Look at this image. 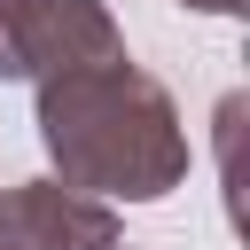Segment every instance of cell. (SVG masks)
<instances>
[{"mask_svg": "<svg viewBox=\"0 0 250 250\" xmlns=\"http://www.w3.org/2000/svg\"><path fill=\"white\" fill-rule=\"evenodd\" d=\"M109 55H125V31L102 0H0V78L47 86Z\"/></svg>", "mask_w": 250, "mask_h": 250, "instance_id": "cell-2", "label": "cell"}, {"mask_svg": "<svg viewBox=\"0 0 250 250\" xmlns=\"http://www.w3.org/2000/svg\"><path fill=\"white\" fill-rule=\"evenodd\" d=\"M180 8H203V16H242L250 0H180Z\"/></svg>", "mask_w": 250, "mask_h": 250, "instance_id": "cell-4", "label": "cell"}, {"mask_svg": "<svg viewBox=\"0 0 250 250\" xmlns=\"http://www.w3.org/2000/svg\"><path fill=\"white\" fill-rule=\"evenodd\" d=\"M31 125H39V148H47L55 180L94 195V203H164L188 180L180 102L133 55L78 62V70L47 78Z\"/></svg>", "mask_w": 250, "mask_h": 250, "instance_id": "cell-1", "label": "cell"}, {"mask_svg": "<svg viewBox=\"0 0 250 250\" xmlns=\"http://www.w3.org/2000/svg\"><path fill=\"white\" fill-rule=\"evenodd\" d=\"M117 211L62 188V180H16L0 188V250H109Z\"/></svg>", "mask_w": 250, "mask_h": 250, "instance_id": "cell-3", "label": "cell"}, {"mask_svg": "<svg viewBox=\"0 0 250 250\" xmlns=\"http://www.w3.org/2000/svg\"><path fill=\"white\" fill-rule=\"evenodd\" d=\"M109 250H133V242H109Z\"/></svg>", "mask_w": 250, "mask_h": 250, "instance_id": "cell-5", "label": "cell"}]
</instances>
